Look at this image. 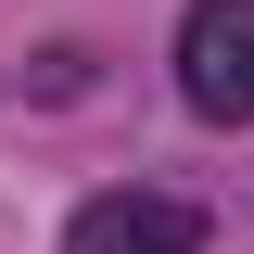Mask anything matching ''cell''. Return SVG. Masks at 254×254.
Masks as SVG:
<instances>
[{
    "instance_id": "1",
    "label": "cell",
    "mask_w": 254,
    "mask_h": 254,
    "mask_svg": "<svg viewBox=\"0 0 254 254\" xmlns=\"http://www.w3.org/2000/svg\"><path fill=\"white\" fill-rule=\"evenodd\" d=\"M178 89H190V115L254 127V0H190L178 13Z\"/></svg>"
},
{
    "instance_id": "2",
    "label": "cell",
    "mask_w": 254,
    "mask_h": 254,
    "mask_svg": "<svg viewBox=\"0 0 254 254\" xmlns=\"http://www.w3.org/2000/svg\"><path fill=\"white\" fill-rule=\"evenodd\" d=\"M64 254H203V203L190 190H102L64 216Z\"/></svg>"
}]
</instances>
